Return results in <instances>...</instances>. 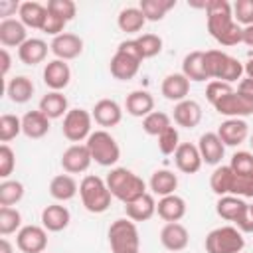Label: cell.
I'll list each match as a JSON object with an SVG mask.
<instances>
[{"label":"cell","mask_w":253,"mask_h":253,"mask_svg":"<svg viewBox=\"0 0 253 253\" xmlns=\"http://www.w3.org/2000/svg\"><path fill=\"white\" fill-rule=\"evenodd\" d=\"M109 245L113 253H140L138 227L128 217H119L109 225Z\"/></svg>","instance_id":"cell-5"},{"label":"cell","mask_w":253,"mask_h":253,"mask_svg":"<svg viewBox=\"0 0 253 253\" xmlns=\"http://www.w3.org/2000/svg\"><path fill=\"white\" fill-rule=\"evenodd\" d=\"M235 91H237V93H239V95H241L249 105H253V79H249V77L241 79Z\"/></svg>","instance_id":"cell-52"},{"label":"cell","mask_w":253,"mask_h":253,"mask_svg":"<svg viewBox=\"0 0 253 253\" xmlns=\"http://www.w3.org/2000/svg\"><path fill=\"white\" fill-rule=\"evenodd\" d=\"M217 136L225 146H239L249 136V125L243 119H225L217 128Z\"/></svg>","instance_id":"cell-21"},{"label":"cell","mask_w":253,"mask_h":253,"mask_svg":"<svg viewBox=\"0 0 253 253\" xmlns=\"http://www.w3.org/2000/svg\"><path fill=\"white\" fill-rule=\"evenodd\" d=\"M45 6H47V10L51 14L63 18L65 22H71L75 18V14H77V6H75L73 0H49Z\"/></svg>","instance_id":"cell-46"},{"label":"cell","mask_w":253,"mask_h":253,"mask_svg":"<svg viewBox=\"0 0 253 253\" xmlns=\"http://www.w3.org/2000/svg\"><path fill=\"white\" fill-rule=\"evenodd\" d=\"M85 144H87V148L91 152L93 162H97L99 166H115L119 162V158H121L119 142L105 128L93 130L89 134V138L85 140Z\"/></svg>","instance_id":"cell-6"},{"label":"cell","mask_w":253,"mask_h":253,"mask_svg":"<svg viewBox=\"0 0 253 253\" xmlns=\"http://www.w3.org/2000/svg\"><path fill=\"white\" fill-rule=\"evenodd\" d=\"M65 20L63 18H59V16H55V14H51L49 10H47V18H45V22H43V28H42V32L43 34H47V36H59V34H63V28H65Z\"/></svg>","instance_id":"cell-51"},{"label":"cell","mask_w":253,"mask_h":253,"mask_svg":"<svg viewBox=\"0 0 253 253\" xmlns=\"http://www.w3.org/2000/svg\"><path fill=\"white\" fill-rule=\"evenodd\" d=\"M91 125H93V115L85 109H69L67 115L63 117V125H61V130H63V136L73 142V144H81L83 140L89 138V134L93 132L91 130Z\"/></svg>","instance_id":"cell-9"},{"label":"cell","mask_w":253,"mask_h":253,"mask_svg":"<svg viewBox=\"0 0 253 253\" xmlns=\"http://www.w3.org/2000/svg\"><path fill=\"white\" fill-rule=\"evenodd\" d=\"M71 221V213L65 206L61 204H49L42 210V225L47 229V231H63Z\"/></svg>","instance_id":"cell-25"},{"label":"cell","mask_w":253,"mask_h":253,"mask_svg":"<svg viewBox=\"0 0 253 253\" xmlns=\"http://www.w3.org/2000/svg\"><path fill=\"white\" fill-rule=\"evenodd\" d=\"M156 213L160 219H164L166 223L172 221H180L186 215V200L178 194H170L158 200L156 204Z\"/></svg>","instance_id":"cell-22"},{"label":"cell","mask_w":253,"mask_h":253,"mask_svg":"<svg viewBox=\"0 0 253 253\" xmlns=\"http://www.w3.org/2000/svg\"><path fill=\"white\" fill-rule=\"evenodd\" d=\"M160 243H162L164 249H168L172 253H178V251H184L188 247L190 233L180 221H172V223H166L160 229Z\"/></svg>","instance_id":"cell-17"},{"label":"cell","mask_w":253,"mask_h":253,"mask_svg":"<svg viewBox=\"0 0 253 253\" xmlns=\"http://www.w3.org/2000/svg\"><path fill=\"white\" fill-rule=\"evenodd\" d=\"M160 91H162L164 99L174 101V103H180V101L188 99V93H190V81L186 79L184 73H170V75H166V77L162 79Z\"/></svg>","instance_id":"cell-23"},{"label":"cell","mask_w":253,"mask_h":253,"mask_svg":"<svg viewBox=\"0 0 253 253\" xmlns=\"http://www.w3.org/2000/svg\"><path fill=\"white\" fill-rule=\"evenodd\" d=\"M49 51L55 55V59H61V61H69V59H75L81 55L83 51V40L77 36V34H71V32H63L59 36H55L49 43Z\"/></svg>","instance_id":"cell-12"},{"label":"cell","mask_w":253,"mask_h":253,"mask_svg":"<svg viewBox=\"0 0 253 253\" xmlns=\"http://www.w3.org/2000/svg\"><path fill=\"white\" fill-rule=\"evenodd\" d=\"M91 115H93V121L99 126H103L105 130L117 126L123 121V109H121V105L115 99H101V101H97L93 111H91Z\"/></svg>","instance_id":"cell-14"},{"label":"cell","mask_w":253,"mask_h":253,"mask_svg":"<svg viewBox=\"0 0 253 253\" xmlns=\"http://www.w3.org/2000/svg\"><path fill=\"white\" fill-rule=\"evenodd\" d=\"M14 168H16V154L8 144H2L0 146V178L8 180Z\"/></svg>","instance_id":"cell-50"},{"label":"cell","mask_w":253,"mask_h":253,"mask_svg":"<svg viewBox=\"0 0 253 253\" xmlns=\"http://www.w3.org/2000/svg\"><path fill=\"white\" fill-rule=\"evenodd\" d=\"M241 43H245V45L253 47V26L243 28V40H241Z\"/></svg>","instance_id":"cell-55"},{"label":"cell","mask_w":253,"mask_h":253,"mask_svg":"<svg viewBox=\"0 0 253 253\" xmlns=\"http://www.w3.org/2000/svg\"><path fill=\"white\" fill-rule=\"evenodd\" d=\"M249 215H251V221H253V204L249 206Z\"/></svg>","instance_id":"cell-58"},{"label":"cell","mask_w":253,"mask_h":253,"mask_svg":"<svg viewBox=\"0 0 253 253\" xmlns=\"http://www.w3.org/2000/svg\"><path fill=\"white\" fill-rule=\"evenodd\" d=\"M198 150L202 154L204 164L210 166H219L223 154H225V144L217 136V132H204L198 140Z\"/></svg>","instance_id":"cell-19"},{"label":"cell","mask_w":253,"mask_h":253,"mask_svg":"<svg viewBox=\"0 0 253 253\" xmlns=\"http://www.w3.org/2000/svg\"><path fill=\"white\" fill-rule=\"evenodd\" d=\"M28 40V28L20 20H2L0 22V43L4 47H20Z\"/></svg>","instance_id":"cell-26"},{"label":"cell","mask_w":253,"mask_h":253,"mask_svg":"<svg viewBox=\"0 0 253 253\" xmlns=\"http://www.w3.org/2000/svg\"><path fill=\"white\" fill-rule=\"evenodd\" d=\"M22 132L28 138H43L49 132V119L38 109V111H28L22 117Z\"/></svg>","instance_id":"cell-31"},{"label":"cell","mask_w":253,"mask_h":253,"mask_svg":"<svg viewBox=\"0 0 253 253\" xmlns=\"http://www.w3.org/2000/svg\"><path fill=\"white\" fill-rule=\"evenodd\" d=\"M47 43L42 38H28L18 47V57L24 65H38L47 57Z\"/></svg>","instance_id":"cell-29"},{"label":"cell","mask_w":253,"mask_h":253,"mask_svg":"<svg viewBox=\"0 0 253 253\" xmlns=\"http://www.w3.org/2000/svg\"><path fill=\"white\" fill-rule=\"evenodd\" d=\"M20 2L14 0H0V16L4 20H10V16H14L16 12H20Z\"/></svg>","instance_id":"cell-53"},{"label":"cell","mask_w":253,"mask_h":253,"mask_svg":"<svg viewBox=\"0 0 253 253\" xmlns=\"http://www.w3.org/2000/svg\"><path fill=\"white\" fill-rule=\"evenodd\" d=\"M215 211L221 219L231 221L241 233H253L249 204L243 198H239V196H221L215 204Z\"/></svg>","instance_id":"cell-7"},{"label":"cell","mask_w":253,"mask_h":253,"mask_svg":"<svg viewBox=\"0 0 253 253\" xmlns=\"http://www.w3.org/2000/svg\"><path fill=\"white\" fill-rule=\"evenodd\" d=\"M204 247L206 253H241L245 247V239L235 225H221L206 235Z\"/></svg>","instance_id":"cell-8"},{"label":"cell","mask_w":253,"mask_h":253,"mask_svg":"<svg viewBox=\"0 0 253 253\" xmlns=\"http://www.w3.org/2000/svg\"><path fill=\"white\" fill-rule=\"evenodd\" d=\"M24 198V184L18 180H2L0 182V206L12 208Z\"/></svg>","instance_id":"cell-40"},{"label":"cell","mask_w":253,"mask_h":253,"mask_svg":"<svg viewBox=\"0 0 253 253\" xmlns=\"http://www.w3.org/2000/svg\"><path fill=\"white\" fill-rule=\"evenodd\" d=\"M105 182L109 186L111 196L121 200L123 204H128V202L140 198L142 194H146V182L138 174H134L132 170L123 168V166L111 168Z\"/></svg>","instance_id":"cell-2"},{"label":"cell","mask_w":253,"mask_h":253,"mask_svg":"<svg viewBox=\"0 0 253 253\" xmlns=\"http://www.w3.org/2000/svg\"><path fill=\"white\" fill-rule=\"evenodd\" d=\"M125 211H126V217L132 219L134 223L136 221H148L154 213H156V200H154V194L146 192L142 194L140 198L125 204Z\"/></svg>","instance_id":"cell-24"},{"label":"cell","mask_w":253,"mask_h":253,"mask_svg":"<svg viewBox=\"0 0 253 253\" xmlns=\"http://www.w3.org/2000/svg\"><path fill=\"white\" fill-rule=\"evenodd\" d=\"M174 162H176V168L184 174H196L204 164L198 144H192V142H180V146L174 152Z\"/></svg>","instance_id":"cell-16"},{"label":"cell","mask_w":253,"mask_h":253,"mask_svg":"<svg viewBox=\"0 0 253 253\" xmlns=\"http://www.w3.org/2000/svg\"><path fill=\"white\" fill-rule=\"evenodd\" d=\"M233 186V170L227 166H215V170L210 176V188L215 196H229Z\"/></svg>","instance_id":"cell-37"},{"label":"cell","mask_w":253,"mask_h":253,"mask_svg":"<svg viewBox=\"0 0 253 253\" xmlns=\"http://www.w3.org/2000/svg\"><path fill=\"white\" fill-rule=\"evenodd\" d=\"M0 253H14V247L6 237L0 239Z\"/></svg>","instance_id":"cell-56"},{"label":"cell","mask_w":253,"mask_h":253,"mask_svg":"<svg viewBox=\"0 0 253 253\" xmlns=\"http://www.w3.org/2000/svg\"><path fill=\"white\" fill-rule=\"evenodd\" d=\"M18 16H20V22L26 28L42 30L43 28V22L47 18V6L40 4V2H22Z\"/></svg>","instance_id":"cell-34"},{"label":"cell","mask_w":253,"mask_h":253,"mask_svg":"<svg viewBox=\"0 0 253 253\" xmlns=\"http://www.w3.org/2000/svg\"><path fill=\"white\" fill-rule=\"evenodd\" d=\"M22 229V213L16 208H0V233L6 237Z\"/></svg>","instance_id":"cell-41"},{"label":"cell","mask_w":253,"mask_h":253,"mask_svg":"<svg viewBox=\"0 0 253 253\" xmlns=\"http://www.w3.org/2000/svg\"><path fill=\"white\" fill-rule=\"evenodd\" d=\"M172 119L182 128H194L202 121V105L194 99H184V101L174 105Z\"/></svg>","instance_id":"cell-20"},{"label":"cell","mask_w":253,"mask_h":253,"mask_svg":"<svg viewBox=\"0 0 253 253\" xmlns=\"http://www.w3.org/2000/svg\"><path fill=\"white\" fill-rule=\"evenodd\" d=\"M158 138V150L162 152V154H174L176 152V148L180 146V134H178V128L176 126H170V128H166L160 136H156Z\"/></svg>","instance_id":"cell-47"},{"label":"cell","mask_w":253,"mask_h":253,"mask_svg":"<svg viewBox=\"0 0 253 253\" xmlns=\"http://www.w3.org/2000/svg\"><path fill=\"white\" fill-rule=\"evenodd\" d=\"M144 24H146V18L138 6H126L117 16V26L125 34H138L144 28Z\"/></svg>","instance_id":"cell-35"},{"label":"cell","mask_w":253,"mask_h":253,"mask_svg":"<svg viewBox=\"0 0 253 253\" xmlns=\"http://www.w3.org/2000/svg\"><path fill=\"white\" fill-rule=\"evenodd\" d=\"M206 8V24L210 36L225 47L237 45L243 40V28L233 20V8L227 0H208Z\"/></svg>","instance_id":"cell-1"},{"label":"cell","mask_w":253,"mask_h":253,"mask_svg":"<svg viewBox=\"0 0 253 253\" xmlns=\"http://www.w3.org/2000/svg\"><path fill=\"white\" fill-rule=\"evenodd\" d=\"M140 63L142 59L132 55V53H126L123 49H117L115 55L111 57V63H109V69H111V75L119 81H128L132 79L138 69H140Z\"/></svg>","instance_id":"cell-13"},{"label":"cell","mask_w":253,"mask_h":253,"mask_svg":"<svg viewBox=\"0 0 253 253\" xmlns=\"http://www.w3.org/2000/svg\"><path fill=\"white\" fill-rule=\"evenodd\" d=\"M229 168L235 174L253 176V152H249V150H237V152H233V156L229 160Z\"/></svg>","instance_id":"cell-44"},{"label":"cell","mask_w":253,"mask_h":253,"mask_svg":"<svg viewBox=\"0 0 253 253\" xmlns=\"http://www.w3.org/2000/svg\"><path fill=\"white\" fill-rule=\"evenodd\" d=\"M170 126H172V119H170V115H166L162 111H152L150 115H146L142 119V130L150 136H160Z\"/></svg>","instance_id":"cell-39"},{"label":"cell","mask_w":253,"mask_h":253,"mask_svg":"<svg viewBox=\"0 0 253 253\" xmlns=\"http://www.w3.org/2000/svg\"><path fill=\"white\" fill-rule=\"evenodd\" d=\"M34 83H32V79L30 77H26V75H16V77H12L8 83H6V95H8V99L12 101V103H16V105H24V103H28L30 99H32V95H34Z\"/></svg>","instance_id":"cell-33"},{"label":"cell","mask_w":253,"mask_h":253,"mask_svg":"<svg viewBox=\"0 0 253 253\" xmlns=\"http://www.w3.org/2000/svg\"><path fill=\"white\" fill-rule=\"evenodd\" d=\"M20 132H22V119L20 117L10 115V113L0 117V140L4 144L10 142L12 138H16Z\"/></svg>","instance_id":"cell-43"},{"label":"cell","mask_w":253,"mask_h":253,"mask_svg":"<svg viewBox=\"0 0 253 253\" xmlns=\"http://www.w3.org/2000/svg\"><path fill=\"white\" fill-rule=\"evenodd\" d=\"M79 184L71 174H57L49 182V196L57 202H69L77 196Z\"/></svg>","instance_id":"cell-32"},{"label":"cell","mask_w":253,"mask_h":253,"mask_svg":"<svg viewBox=\"0 0 253 253\" xmlns=\"http://www.w3.org/2000/svg\"><path fill=\"white\" fill-rule=\"evenodd\" d=\"M204 61H206V73L208 79H217V81H225V83H233L237 79H241L243 71V63L221 51V49H208L204 51Z\"/></svg>","instance_id":"cell-3"},{"label":"cell","mask_w":253,"mask_h":253,"mask_svg":"<svg viewBox=\"0 0 253 253\" xmlns=\"http://www.w3.org/2000/svg\"><path fill=\"white\" fill-rule=\"evenodd\" d=\"M243 71H245V77H249V79H253V57L243 65Z\"/></svg>","instance_id":"cell-57"},{"label":"cell","mask_w":253,"mask_h":253,"mask_svg":"<svg viewBox=\"0 0 253 253\" xmlns=\"http://www.w3.org/2000/svg\"><path fill=\"white\" fill-rule=\"evenodd\" d=\"M0 57H2V75L6 77V75H8V71H10V65H12V59H10V53H8V49H6V47H2Z\"/></svg>","instance_id":"cell-54"},{"label":"cell","mask_w":253,"mask_h":253,"mask_svg":"<svg viewBox=\"0 0 253 253\" xmlns=\"http://www.w3.org/2000/svg\"><path fill=\"white\" fill-rule=\"evenodd\" d=\"M233 91V87H231V83H225V81H217V79H213V81H210L208 83V87H206V99L211 103V107L221 99V97H225L227 93H231Z\"/></svg>","instance_id":"cell-49"},{"label":"cell","mask_w":253,"mask_h":253,"mask_svg":"<svg viewBox=\"0 0 253 253\" xmlns=\"http://www.w3.org/2000/svg\"><path fill=\"white\" fill-rule=\"evenodd\" d=\"M38 109H40L49 121H53V119H61V117L67 115L69 103H67V97H65L61 91H49V93H45V95L40 99Z\"/></svg>","instance_id":"cell-27"},{"label":"cell","mask_w":253,"mask_h":253,"mask_svg":"<svg viewBox=\"0 0 253 253\" xmlns=\"http://www.w3.org/2000/svg\"><path fill=\"white\" fill-rule=\"evenodd\" d=\"M71 81V69L67 61L61 59H51L43 67V83L51 91H63Z\"/></svg>","instance_id":"cell-18"},{"label":"cell","mask_w":253,"mask_h":253,"mask_svg":"<svg viewBox=\"0 0 253 253\" xmlns=\"http://www.w3.org/2000/svg\"><path fill=\"white\" fill-rule=\"evenodd\" d=\"M93 158H91V152L87 148V144H71L69 148L63 150L61 154V168L65 174H81V172H87L89 166H91Z\"/></svg>","instance_id":"cell-11"},{"label":"cell","mask_w":253,"mask_h":253,"mask_svg":"<svg viewBox=\"0 0 253 253\" xmlns=\"http://www.w3.org/2000/svg\"><path fill=\"white\" fill-rule=\"evenodd\" d=\"M148 188H150V194L154 196H170V194H176V188H178V176L168 170V168H160L156 172H152L150 180H148Z\"/></svg>","instance_id":"cell-30"},{"label":"cell","mask_w":253,"mask_h":253,"mask_svg":"<svg viewBox=\"0 0 253 253\" xmlns=\"http://www.w3.org/2000/svg\"><path fill=\"white\" fill-rule=\"evenodd\" d=\"M182 73L186 75L188 81L202 83L208 79L206 73V61H204V51H190L182 59Z\"/></svg>","instance_id":"cell-36"},{"label":"cell","mask_w":253,"mask_h":253,"mask_svg":"<svg viewBox=\"0 0 253 253\" xmlns=\"http://www.w3.org/2000/svg\"><path fill=\"white\" fill-rule=\"evenodd\" d=\"M138 43V49L142 53V59H150L156 57L162 51V38L156 34H142L138 38H134Z\"/></svg>","instance_id":"cell-42"},{"label":"cell","mask_w":253,"mask_h":253,"mask_svg":"<svg viewBox=\"0 0 253 253\" xmlns=\"http://www.w3.org/2000/svg\"><path fill=\"white\" fill-rule=\"evenodd\" d=\"M174 6H176V0H140L138 4L146 22H160Z\"/></svg>","instance_id":"cell-38"},{"label":"cell","mask_w":253,"mask_h":253,"mask_svg":"<svg viewBox=\"0 0 253 253\" xmlns=\"http://www.w3.org/2000/svg\"><path fill=\"white\" fill-rule=\"evenodd\" d=\"M229 196L239 198H253V176H241L233 172V186Z\"/></svg>","instance_id":"cell-48"},{"label":"cell","mask_w":253,"mask_h":253,"mask_svg":"<svg viewBox=\"0 0 253 253\" xmlns=\"http://www.w3.org/2000/svg\"><path fill=\"white\" fill-rule=\"evenodd\" d=\"M125 109L130 117H140L144 119L146 115H150L154 111V97L144 91V89H136L132 93L126 95L125 99Z\"/></svg>","instance_id":"cell-28"},{"label":"cell","mask_w":253,"mask_h":253,"mask_svg":"<svg viewBox=\"0 0 253 253\" xmlns=\"http://www.w3.org/2000/svg\"><path fill=\"white\" fill-rule=\"evenodd\" d=\"M16 247L22 253H43L47 247V229L43 225H24L16 233Z\"/></svg>","instance_id":"cell-10"},{"label":"cell","mask_w":253,"mask_h":253,"mask_svg":"<svg viewBox=\"0 0 253 253\" xmlns=\"http://www.w3.org/2000/svg\"><path fill=\"white\" fill-rule=\"evenodd\" d=\"M233 8V20L241 26H253V0H237L235 4H231Z\"/></svg>","instance_id":"cell-45"},{"label":"cell","mask_w":253,"mask_h":253,"mask_svg":"<svg viewBox=\"0 0 253 253\" xmlns=\"http://www.w3.org/2000/svg\"><path fill=\"white\" fill-rule=\"evenodd\" d=\"M213 109H215L219 115L227 117V119H243V117H247V115L253 113V105H249L235 89H233L231 93H227L225 97H221V99L213 105Z\"/></svg>","instance_id":"cell-15"},{"label":"cell","mask_w":253,"mask_h":253,"mask_svg":"<svg viewBox=\"0 0 253 253\" xmlns=\"http://www.w3.org/2000/svg\"><path fill=\"white\" fill-rule=\"evenodd\" d=\"M249 144H251V150H253V134H251V138H249Z\"/></svg>","instance_id":"cell-59"},{"label":"cell","mask_w":253,"mask_h":253,"mask_svg":"<svg viewBox=\"0 0 253 253\" xmlns=\"http://www.w3.org/2000/svg\"><path fill=\"white\" fill-rule=\"evenodd\" d=\"M79 196L83 202V208L89 213H105L111 206V192L103 178L95 174H87L79 182Z\"/></svg>","instance_id":"cell-4"}]
</instances>
